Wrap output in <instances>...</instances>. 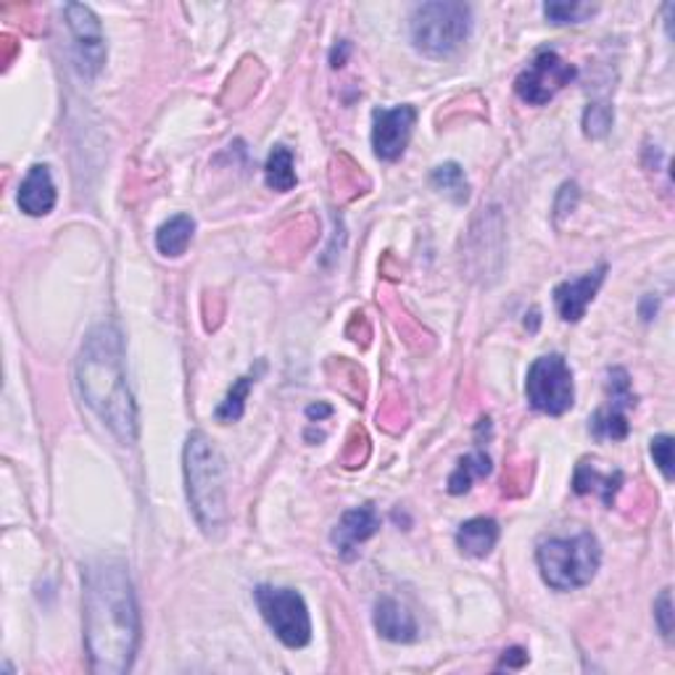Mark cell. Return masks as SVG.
<instances>
[{"mask_svg": "<svg viewBox=\"0 0 675 675\" xmlns=\"http://www.w3.org/2000/svg\"><path fill=\"white\" fill-rule=\"evenodd\" d=\"M82 612L90 671L127 673L141 644V612L122 560L103 556L82 570Z\"/></svg>", "mask_w": 675, "mask_h": 675, "instance_id": "cell-1", "label": "cell"}, {"mask_svg": "<svg viewBox=\"0 0 675 675\" xmlns=\"http://www.w3.org/2000/svg\"><path fill=\"white\" fill-rule=\"evenodd\" d=\"M76 386L82 399L120 443L137 438V409L124 372V340L114 325H99L88 333L76 359Z\"/></svg>", "mask_w": 675, "mask_h": 675, "instance_id": "cell-2", "label": "cell"}, {"mask_svg": "<svg viewBox=\"0 0 675 675\" xmlns=\"http://www.w3.org/2000/svg\"><path fill=\"white\" fill-rule=\"evenodd\" d=\"M185 491L196 523L206 535H217L227 525L225 459L206 433L187 436L185 441Z\"/></svg>", "mask_w": 675, "mask_h": 675, "instance_id": "cell-3", "label": "cell"}, {"mask_svg": "<svg viewBox=\"0 0 675 675\" xmlns=\"http://www.w3.org/2000/svg\"><path fill=\"white\" fill-rule=\"evenodd\" d=\"M535 562L549 589L575 591L594 581L602 565V546L586 531L570 539H546L535 549Z\"/></svg>", "mask_w": 675, "mask_h": 675, "instance_id": "cell-4", "label": "cell"}, {"mask_svg": "<svg viewBox=\"0 0 675 675\" xmlns=\"http://www.w3.org/2000/svg\"><path fill=\"white\" fill-rule=\"evenodd\" d=\"M472 11L464 3H422L412 13V43L428 59H447L470 38Z\"/></svg>", "mask_w": 675, "mask_h": 675, "instance_id": "cell-5", "label": "cell"}, {"mask_svg": "<svg viewBox=\"0 0 675 675\" xmlns=\"http://www.w3.org/2000/svg\"><path fill=\"white\" fill-rule=\"evenodd\" d=\"M254 600L264 621L288 650H304L311 642V617L298 591L256 586Z\"/></svg>", "mask_w": 675, "mask_h": 675, "instance_id": "cell-6", "label": "cell"}, {"mask_svg": "<svg viewBox=\"0 0 675 675\" xmlns=\"http://www.w3.org/2000/svg\"><path fill=\"white\" fill-rule=\"evenodd\" d=\"M525 396L535 412L560 417L573 409L575 382L567 359L562 354H546L535 359L528 370Z\"/></svg>", "mask_w": 675, "mask_h": 675, "instance_id": "cell-7", "label": "cell"}, {"mask_svg": "<svg viewBox=\"0 0 675 675\" xmlns=\"http://www.w3.org/2000/svg\"><path fill=\"white\" fill-rule=\"evenodd\" d=\"M577 76V69L567 64L560 53L541 51L514 80V93L528 106H546L549 101L567 88Z\"/></svg>", "mask_w": 675, "mask_h": 675, "instance_id": "cell-8", "label": "cell"}, {"mask_svg": "<svg viewBox=\"0 0 675 675\" xmlns=\"http://www.w3.org/2000/svg\"><path fill=\"white\" fill-rule=\"evenodd\" d=\"M636 407V396H633L631 378L623 367L610 370L607 380V403L591 417V433L600 441H623L628 438V409Z\"/></svg>", "mask_w": 675, "mask_h": 675, "instance_id": "cell-9", "label": "cell"}, {"mask_svg": "<svg viewBox=\"0 0 675 675\" xmlns=\"http://www.w3.org/2000/svg\"><path fill=\"white\" fill-rule=\"evenodd\" d=\"M64 11H67L69 32H72L74 38L80 72L88 76L99 74L103 64H106V40H103L99 17H95L93 9H88V6L82 3H69Z\"/></svg>", "mask_w": 675, "mask_h": 675, "instance_id": "cell-10", "label": "cell"}, {"mask_svg": "<svg viewBox=\"0 0 675 675\" xmlns=\"http://www.w3.org/2000/svg\"><path fill=\"white\" fill-rule=\"evenodd\" d=\"M415 122H417V111L412 106L375 111L372 114L375 156L382 158V162H396V158H401L409 141H412Z\"/></svg>", "mask_w": 675, "mask_h": 675, "instance_id": "cell-11", "label": "cell"}, {"mask_svg": "<svg viewBox=\"0 0 675 675\" xmlns=\"http://www.w3.org/2000/svg\"><path fill=\"white\" fill-rule=\"evenodd\" d=\"M604 277H607V267L602 264V267L591 269V273L577 277V280H567V283L556 285L554 306L565 323H577V319L586 317L589 304L594 301L596 294H600Z\"/></svg>", "mask_w": 675, "mask_h": 675, "instance_id": "cell-12", "label": "cell"}, {"mask_svg": "<svg viewBox=\"0 0 675 675\" xmlns=\"http://www.w3.org/2000/svg\"><path fill=\"white\" fill-rule=\"evenodd\" d=\"M378 531L380 518L378 512H375V507H357V510H349L340 518L336 531H333V544L338 546V552L344 554L346 560H354V556H357V546L365 544L367 539H372Z\"/></svg>", "mask_w": 675, "mask_h": 675, "instance_id": "cell-13", "label": "cell"}, {"mask_svg": "<svg viewBox=\"0 0 675 675\" xmlns=\"http://www.w3.org/2000/svg\"><path fill=\"white\" fill-rule=\"evenodd\" d=\"M17 204L27 217H45L55 206V185L48 164H34L19 187Z\"/></svg>", "mask_w": 675, "mask_h": 675, "instance_id": "cell-14", "label": "cell"}, {"mask_svg": "<svg viewBox=\"0 0 675 675\" xmlns=\"http://www.w3.org/2000/svg\"><path fill=\"white\" fill-rule=\"evenodd\" d=\"M375 628L382 638L393 644H412L417 642V621L415 615L403 607L401 602L391 600V596H382V600L375 604Z\"/></svg>", "mask_w": 675, "mask_h": 675, "instance_id": "cell-15", "label": "cell"}, {"mask_svg": "<svg viewBox=\"0 0 675 675\" xmlns=\"http://www.w3.org/2000/svg\"><path fill=\"white\" fill-rule=\"evenodd\" d=\"M623 485V472L621 470H612V472H602L596 468L591 459H583L581 464L575 468V478H573V491L575 493H600L604 507L615 504L617 491H621Z\"/></svg>", "mask_w": 675, "mask_h": 675, "instance_id": "cell-16", "label": "cell"}, {"mask_svg": "<svg viewBox=\"0 0 675 675\" xmlns=\"http://www.w3.org/2000/svg\"><path fill=\"white\" fill-rule=\"evenodd\" d=\"M499 541V523L491 518H472L468 523L459 525L457 531V546L459 552L483 560L493 552Z\"/></svg>", "mask_w": 675, "mask_h": 675, "instance_id": "cell-17", "label": "cell"}, {"mask_svg": "<svg viewBox=\"0 0 675 675\" xmlns=\"http://www.w3.org/2000/svg\"><path fill=\"white\" fill-rule=\"evenodd\" d=\"M193 233H196V222L187 214H177L170 222H164L156 233V248L162 256H170V259H177L183 256L187 246H191Z\"/></svg>", "mask_w": 675, "mask_h": 675, "instance_id": "cell-18", "label": "cell"}, {"mask_svg": "<svg viewBox=\"0 0 675 675\" xmlns=\"http://www.w3.org/2000/svg\"><path fill=\"white\" fill-rule=\"evenodd\" d=\"M491 472V457L485 451H472V454L459 459L457 470L449 478V493L451 497H462L472 489V483L485 478Z\"/></svg>", "mask_w": 675, "mask_h": 675, "instance_id": "cell-19", "label": "cell"}, {"mask_svg": "<svg viewBox=\"0 0 675 675\" xmlns=\"http://www.w3.org/2000/svg\"><path fill=\"white\" fill-rule=\"evenodd\" d=\"M264 180H267V187H273L277 193H288L296 187V164H294V153L285 145H275L273 153H269L267 166H264Z\"/></svg>", "mask_w": 675, "mask_h": 675, "instance_id": "cell-20", "label": "cell"}, {"mask_svg": "<svg viewBox=\"0 0 675 675\" xmlns=\"http://www.w3.org/2000/svg\"><path fill=\"white\" fill-rule=\"evenodd\" d=\"M430 183L438 193H443V196H449L454 204H464V201L470 198V183L468 177H464V170L454 162L436 166L433 175H430Z\"/></svg>", "mask_w": 675, "mask_h": 675, "instance_id": "cell-21", "label": "cell"}, {"mask_svg": "<svg viewBox=\"0 0 675 675\" xmlns=\"http://www.w3.org/2000/svg\"><path fill=\"white\" fill-rule=\"evenodd\" d=\"M250 386H254V380H250V378H238V382H235V386L229 388L227 399L222 401L219 407H217V412H214V417H217L219 422L241 420L243 412H246V399H248Z\"/></svg>", "mask_w": 675, "mask_h": 675, "instance_id": "cell-22", "label": "cell"}, {"mask_svg": "<svg viewBox=\"0 0 675 675\" xmlns=\"http://www.w3.org/2000/svg\"><path fill=\"white\" fill-rule=\"evenodd\" d=\"M596 13V6L589 3H546L544 17L552 24H581Z\"/></svg>", "mask_w": 675, "mask_h": 675, "instance_id": "cell-23", "label": "cell"}, {"mask_svg": "<svg viewBox=\"0 0 675 675\" xmlns=\"http://www.w3.org/2000/svg\"><path fill=\"white\" fill-rule=\"evenodd\" d=\"M612 122H615V111H612L610 103H589V109L583 111V132L594 141L607 135Z\"/></svg>", "mask_w": 675, "mask_h": 675, "instance_id": "cell-24", "label": "cell"}, {"mask_svg": "<svg viewBox=\"0 0 675 675\" xmlns=\"http://www.w3.org/2000/svg\"><path fill=\"white\" fill-rule=\"evenodd\" d=\"M652 459L665 480H673V436L652 438Z\"/></svg>", "mask_w": 675, "mask_h": 675, "instance_id": "cell-25", "label": "cell"}, {"mask_svg": "<svg viewBox=\"0 0 675 675\" xmlns=\"http://www.w3.org/2000/svg\"><path fill=\"white\" fill-rule=\"evenodd\" d=\"M654 621H657L659 633H663L665 638L673 636V596H671V589H665L663 594L657 596V602H654Z\"/></svg>", "mask_w": 675, "mask_h": 675, "instance_id": "cell-26", "label": "cell"}, {"mask_svg": "<svg viewBox=\"0 0 675 675\" xmlns=\"http://www.w3.org/2000/svg\"><path fill=\"white\" fill-rule=\"evenodd\" d=\"M528 663V652L525 650H520V646H514V650H510V652H504V657L499 659V671H520V667H523Z\"/></svg>", "mask_w": 675, "mask_h": 675, "instance_id": "cell-27", "label": "cell"}, {"mask_svg": "<svg viewBox=\"0 0 675 675\" xmlns=\"http://www.w3.org/2000/svg\"><path fill=\"white\" fill-rule=\"evenodd\" d=\"M654 311H657V301H654L652 296H646L644 298V306H642V317L646 319V323H650V319L654 317Z\"/></svg>", "mask_w": 675, "mask_h": 675, "instance_id": "cell-28", "label": "cell"}, {"mask_svg": "<svg viewBox=\"0 0 675 675\" xmlns=\"http://www.w3.org/2000/svg\"><path fill=\"white\" fill-rule=\"evenodd\" d=\"M330 412H333V409L327 407V403H319V407H309V409H306V415H309L311 420H315V417L319 420V417H327Z\"/></svg>", "mask_w": 675, "mask_h": 675, "instance_id": "cell-29", "label": "cell"}]
</instances>
